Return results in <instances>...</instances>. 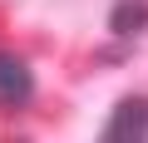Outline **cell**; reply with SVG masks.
Masks as SVG:
<instances>
[{
    "instance_id": "6da1fadb",
    "label": "cell",
    "mask_w": 148,
    "mask_h": 143,
    "mask_svg": "<svg viewBox=\"0 0 148 143\" xmlns=\"http://www.w3.org/2000/svg\"><path fill=\"white\" fill-rule=\"evenodd\" d=\"M148 133V99L133 94L109 114V138H143Z\"/></svg>"
},
{
    "instance_id": "7a4b0ae2",
    "label": "cell",
    "mask_w": 148,
    "mask_h": 143,
    "mask_svg": "<svg viewBox=\"0 0 148 143\" xmlns=\"http://www.w3.org/2000/svg\"><path fill=\"white\" fill-rule=\"evenodd\" d=\"M0 99L5 104H25L30 99V69L15 54H5V49H0Z\"/></svg>"
},
{
    "instance_id": "3957f363",
    "label": "cell",
    "mask_w": 148,
    "mask_h": 143,
    "mask_svg": "<svg viewBox=\"0 0 148 143\" xmlns=\"http://www.w3.org/2000/svg\"><path fill=\"white\" fill-rule=\"evenodd\" d=\"M109 25H114V35H138V30H148V0H119L114 15H109Z\"/></svg>"
}]
</instances>
